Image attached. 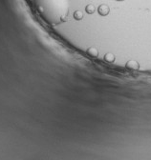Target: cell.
Listing matches in <instances>:
<instances>
[{
  "instance_id": "cell-1",
  "label": "cell",
  "mask_w": 151,
  "mask_h": 160,
  "mask_svg": "<svg viewBox=\"0 0 151 160\" xmlns=\"http://www.w3.org/2000/svg\"><path fill=\"white\" fill-rule=\"evenodd\" d=\"M33 2L37 12L46 22L58 25L67 21L68 0H33Z\"/></svg>"
},
{
  "instance_id": "cell-2",
  "label": "cell",
  "mask_w": 151,
  "mask_h": 160,
  "mask_svg": "<svg viewBox=\"0 0 151 160\" xmlns=\"http://www.w3.org/2000/svg\"><path fill=\"white\" fill-rule=\"evenodd\" d=\"M126 68L127 69H130V70H133V71H137L140 69V64L138 61H136V60H133V59H131V60H128V61L126 62L125 64Z\"/></svg>"
},
{
  "instance_id": "cell-3",
  "label": "cell",
  "mask_w": 151,
  "mask_h": 160,
  "mask_svg": "<svg viewBox=\"0 0 151 160\" xmlns=\"http://www.w3.org/2000/svg\"><path fill=\"white\" fill-rule=\"evenodd\" d=\"M98 12H99V13H100L101 15L106 16V15L109 13L110 9H109V7H108L106 4H102V5L98 8Z\"/></svg>"
},
{
  "instance_id": "cell-4",
  "label": "cell",
  "mask_w": 151,
  "mask_h": 160,
  "mask_svg": "<svg viewBox=\"0 0 151 160\" xmlns=\"http://www.w3.org/2000/svg\"><path fill=\"white\" fill-rule=\"evenodd\" d=\"M87 53L92 57H98L99 56V51L95 47H90L87 49Z\"/></svg>"
},
{
  "instance_id": "cell-5",
  "label": "cell",
  "mask_w": 151,
  "mask_h": 160,
  "mask_svg": "<svg viewBox=\"0 0 151 160\" xmlns=\"http://www.w3.org/2000/svg\"><path fill=\"white\" fill-rule=\"evenodd\" d=\"M115 55L113 54L112 52H107L105 55H104V60L106 62H108V63H113L115 61Z\"/></svg>"
},
{
  "instance_id": "cell-6",
  "label": "cell",
  "mask_w": 151,
  "mask_h": 160,
  "mask_svg": "<svg viewBox=\"0 0 151 160\" xmlns=\"http://www.w3.org/2000/svg\"><path fill=\"white\" fill-rule=\"evenodd\" d=\"M95 11H96V8H95V6H94L93 4H88V5L85 7V12H86L87 13H89V14L94 13V12H95Z\"/></svg>"
},
{
  "instance_id": "cell-7",
  "label": "cell",
  "mask_w": 151,
  "mask_h": 160,
  "mask_svg": "<svg viewBox=\"0 0 151 160\" xmlns=\"http://www.w3.org/2000/svg\"><path fill=\"white\" fill-rule=\"evenodd\" d=\"M74 18L76 20H81L83 18V12L81 11H76L74 12Z\"/></svg>"
},
{
  "instance_id": "cell-8",
  "label": "cell",
  "mask_w": 151,
  "mask_h": 160,
  "mask_svg": "<svg viewBox=\"0 0 151 160\" xmlns=\"http://www.w3.org/2000/svg\"><path fill=\"white\" fill-rule=\"evenodd\" d=\"M117 1H123V0H117Z\"/></svg>"
}]
</instances>
